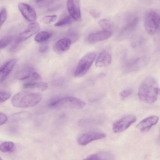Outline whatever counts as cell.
Returning <instances> with one entry per match:
<instances>
[{
    "instance_id": "obj_16",
    "label": "cell",
    "mask_w": 160,
    "mask_h": 160,
    "mask_svg": "<svg viewBox=\"0 0 160 160\" xmlns=\"http://www.w3.org/2000/svg\"><path fill=\"white\" fill-rule=\"evenodd\" d=\"M34 68L30 66L24 67L18 70L15 74V78L19 80L28 78L34 72Z\"/></svg>"
},
{
    "instance_id": "obj_14",
    "label": "cell",
    "mask_w": 160,
    "mask_h": 160,
    "mask_svg": "<svg viewBox=\"0 0 160 160\" xmlns=\"http://www.w3.org/2000/svg\"><path fill=\"white\" fill-rule=\"evenodd\" d=\"M72 41L68 38H63L58 40L55 43L53 49L55 52L58 54L65 52L70 48Z\"/></svg>"
},
{
    "instance_id": "obj_8",
    "label": "cell",
    "mask_w": 160,
    "mask_h": 160,
    "mask_svg": "<svg viewBox=\"0 0 160 160\" xmlns=\"http://www.w3.org/2000/svg\"><path fill=\"white\" fill-rule=\"evenodd\" d=\"M68 11L74 20L79 21L81 20L80 0H67Z\"/></svg>"
},
{
    "instance_id": "obj_6",
    "label": "cell",
    "mask_w": 160,
    "mask_h": 160,
    "mask_svg": "<svg viewBox=\"0 0 160 160\" xmlns=\"http://www.w3.org/2000/svg\"><path fill=\"white\" fill-rule=\"evenodd\" d=\"M137 120L133 115L125 116L115 122L112 125V129L115 133L122 132L128 128Z\"/></svg>"
},
{
    "instance_id": "obj_13",
    "label": "cell",
    "mask_w": 160,
    "mask_h": 160,
    "mask_svg": "<svg viewBox=\"0 0 160 160\" xmlns=\"http://www.w3.org/2000/svg\"><path fill=\"white\" fill-rule=\"evenodd\" d=\"M15 59L10 60L3 64L0 69V81L1 83L7 78L16 62Z\"/></svg>"
},
{
    "instance_id": "obj_22",
    "label": "cell",
    "mask_w": 160,
    "mask_h": 160,
    "mask_svg": "<svg viewBox=\"0 0 160 160\" xmlns=\"http://www.w3.org/2000/svg\"><path fill=\"white\" fill-rule=\"evenodd\" d=\"M72 18L70 15L66 16L56 23L54 25L56 27H61L69 24L72 22Z\"/></svg>"
},
{
    "instance_id": "obj_7",
    "label": "cell",
    "mask_w": 160,
    "mask_h": 160,
    "mask_svg": "<svg viewBox=\"0 0 160 160\" xmlns=\"http://www.w3.org/2000/svg\"><path fill=\"white\" fill-rule=\"evenodd\" d=\"M40 29V25L37 22H32L28 25L25 29L16 38L15 42L19 43L37 33Z\"/></svg>"
},
{
    "instance_id": "obj_20",
    "label": "cell",
    "mask_w": 160,
    "mask_h": 160,
    "mask_svg": "<svg viewBox=\"0 0 160 160\" xmlns=\"http://www.w3.org/2000/svg\"><path fill=\"white\" fill-rule=\"evenodd\" d=\"M52 34L51 32L42 31L38 32L35 36L34 40L38 42H42L49 39L51 37Z\"/></svg>"
},
{
    "instance_id": "obj_27",
    "label": "cell",
    "mask_w": 160,
    "mask_h": 160,
    "mask_svg": "<svg viewBox=\"0 0 160 160\" xmlns=\"http://www.w3.org/2000/svg\"><path fill=\"white\" fill-rule=\"evenodd\" d=\"M11 96L10 94L7 92L1 91L0 92V103H2L8 99Z\"/></svg>"
},
{
    "instance_id": "obj_15",
    "label": "cell",
    "mask_w": 160,
    "mask_h": 160,
    "mask_svg": "<svg viewBox=\"0 0 160 160\" xmlns=\"http://www.w3.org/2000/svg\"><path fill=\"white\" fill-rule=\"evenodd\" d=\"M111 55L106 51H102L100 53L97 58L96 66L98 67H107L111 63Z\"/></svg>"
},
{
    "instance_id": "obj_17",
    "label": "cell",
    "mask_w": 160,
    "mask_h": 160,
    "mask_svg": "<svg viewBox=\"0 0 160 160\" xmlns=\"http://www.w3.org/2000/svg\"><path fill=\"white\" fill-rule=\"evenodd\" d=\"M30 113L27 111H22L14 113L10 115L9 118V122H19L25 121L31 117Z\"/></svg>"
},
{
    "instance_id": "obj_34",
    "label": "cell",
    "mask_w": 160,
    "mask_h": 160,
    "mask_svg": "<svg viewBox=\"0 0 160 160\" xmlns=\"http://www.w3.org/2000/svg\"><path fill=\"white\" fill-rule=\"evenodd\" d=\"M52 0H36L35 2L38 3L40 4H45L47 3V2L51 1Z\"/></svg>"
},
{
    "instance_id": "obj_35",
    "label": "cell",
    "mask_w": 160,
    "mask_h": 160,
    "mask_svg": "<svg viewBox=\"0 0 160 160\" xmlns=\"http://www.w3.org/2000/svg\"><path fill=\"white\" fill-rule=\"evenodd\" d=\"M158 94H160V88H158Z\"/></svg>"
},
{
    "instance_id": "obj_19",
    "label": "cell",
    "mask_w": 160,
    "mask_h": 160,
    "mask_svg": "<svg viewBox=\"0 0 160 160\" xmlns=\"http://www.w3.org/2000/svg\"><path fill=\"white\" fill-rule=\"evenodd\" d=\"M22 87L26 89H37L43 91L47 89L48 85L44 82H28L24 84Z\"/></svg>"
},
{
    "instance_id": "obj_9",
    "label": "cell",
    "mask_w": 160,
    "mask_h": 160,
    "mask_svg": "<svg viewBox=\"0 0 160 160\" xmlns=\"http://www.w3.org/2000/svg\"><path fill=\"white\" fill-rule=\"evenodd\" d=\"M18 7L22 15L27 21L33 22L36 20V12L31 6L27 3L21 2L19 3Z\"/></svg>"
},
{
    "instance_id": "obj_26",
    "label": "cell",
    "mask_w": 160,
    "mask_h": 160,
    "mask_svg": "<svg viewBox=\"0 0 160 160\" xmlns=\"http://www.w3.org/2000/svg\"><path fill=\"white\" fill-rule=\"evenodd\" d=\"M7 17V12L6 8H2L0 11V26L4 23Z\"/></svg>"
},
{
    "instance_id": "obj_11",
    "label": "cell",
    "mask_w": 160,
    "mask_h": 160,
    "mask_svg": "<svg viewBox=\"0 0 160 160\" xmlns=\"http://www.w3.org/2000/svg\"><path fill=\"white\" fill-rule=\"evenodd\" d=\"M112 33L109 30H104L90 34L87 38V42L90 44H93L106 40L112 35Z\"/></svg>"
},
{
    "instance_id": "obj_18",
    "label": "cell",
    "mask_w": 160,
    "mask_h": 160,
    "mask_svg": "<svg viewBox=\"0 0 160 160\" xmlns=\"http://www.w3.org/2000/svg\"><path fill=\"white\" fill-rule=\"evenodd\" d=\"M113 155L107 152H100L93 154L88 156L85 160H113Z\"/></svg>"
},
{
    "instance_id": "obj_31",
    "label": "cell",
    "mask_w": 160,
    "mask_h": 160,
    "mask_svg": "<svg viewBox=\"0 0 160 160\" xmlns=\"http://www.w3.org/2000/svg\"><path fill=\"white\" fill-rule=\"evenodd\" d=\"M0 124L1 126L4 124L8 120V118L4 114L1 112L0 113Z\"/></svg>"
},
{
    "instance_id": "obj_25",
    "label": "cell",
    "mask_w": 160,
    "mask_h": 160,
    "mask_svg": "<svg viewBox=\"0 0 160 160\" xmlns=\"http://www.w3.org/2000/svg\"><path fill=\"white\" fill-rule=\"evenodd\" d=\"M56 15H51L45 16L41 19V22L45 24H49L54 22L57 18Z\"/></svg>"
},
{
    "instance_id": "obj_3",
    "label": "cell",
    "mask_w": 160,
    "mask_h": 160,
    "mask_svg": "<svg viewBox=\"0 0 160 160\" xmlns=\"http://www.w3.org/2000/svg\"><path fill=\"white\" fill-rule=\"evenodd\" d=\"M85 105L84 101L74 97L62 98L53 101L49 104L50 107L58 108L80 109Z\"/></svg>"
},
{
    "instance_id": "obj_4",
    "label": "cell",
    "mask_w": 160,
    "mask_h": 160,
    "mask_svg": "<svg viewBox=\"0 0 160 160\" xmlns=\"http://www.w3.org/2000/svg\"><path fill=\"white\" fill-rule=\"evenodd\" d=\"M145 31L149 35L154 34L160 27V16L153 11L148 12L146 14L144 20Z\"/></svg>"
},
{
    "instance_id": "obj_5",
    "label": "cell",
    "mask_w": 160,
    "mask_h": 160,
    "mask_svg": "<svg viewBox=\"0 0 160 160\" xmlns=\"http://www.w3.org/2000/svg\"><path fill=\"white\" fill-rule=\"evenodd\" d=\"M96 56L95 53L92 52L86 54L82 58L76 68L74 77L78 78L84 76L92 66Z\"/></svg>"
},
{
    "instance_id": "obj_24",
    "label": "cell",
    "mask_w": 160,
    "mask_h": 160,
    "mask_svg": "<svg viewBox=\"0 0 160 160\" xmlns=\"http://www.w3.org/2000/svg\"><path fill=\"white\" fill-rule=\"evenodd\" d=\"M13 37L8 35L4 37L0 40V48L3 49L6 47L12 41Z\"/></svg>"
},
{
    "instance_id": "obj_32",
    "label": "cell",
    "mask_w": 160,
    "mask_h": 160,
    "mask_svg": "<svg viewBox=\"0 0 160 160\" xmlns=\"http://www.w3.org/2000/svg\"><path fill=\"white\" fill-rule=\"evenodd\" d=\"M70 32V37L72 39L77 40L78 38V34L77 32L74 30H71Z\"/></svg>"
},
{
    "instance_id": "obj_33",
    "label": "cell",
    "mask_w": 160,
    "mask_h": 160,
    "mask_svg": "<svg viewBox=\"0 0 160 160\" xmlns=\"http://www.w3.org/2000/svg\"><path fill=\"white\" fill-rule=\"evenodd\" d=\"M48 49V46L46 45L41 46L39 48V51L40 53H44L47 52Z\"/></svg>"
},
{
    "instance_id": "obj_30",
    "label": "cell",
    "mask_w": 160,
    "mask_h": 160,
    "mask_svg": "<svg viewBox=\"0 0 160 160\" xmlns=\"http://www.w3.org/2000/svg\"><path fill=\"white\" fill-rule=\"evenodd\" d=\"M90 15L93 18H97L100 16V13L98 11L94 10L92 9L89 12Z\"/></svg>"
},
{
    "instance_id": "obj_12",
    "label": "cell",
    "mask_w": 160,
    "mask_h": 160,
    "mask_svg": "<svg viewBox=\"0 0 160 160\" xmlns=\"http://www.w3.org/2000/svg\"><path fill=\"white\" fill-rule=\"evenodd\" d=\"M159 119V117L156 115L149 116L141 121L137 126L138 128L141 132H148L153 125L156 124Z\"/></svg>"
},
{
    "instance_id": "obj_2",
    "label": "cell",
    "mask_w": 160,
    "mask_h": 160,
    "mask_svg": "<svg viewBox=\"0 0 160 160\" xmlns=\"http://www.w3.org/2000/svg\"><path fill=\"white\" fill-rule=\"evenodd\" d=\"M157 82L155 79L149 77L141 83L138 93L139 99L145 102L151 103L157 99L158 95Z\"/></svg>"
},
{
    "instance_id": "obj_21",
    "label": "cell",
    "mask_w": 160,
    "mask_h": 160,
    "mask_svg": "<svg viewBox=\"0 0 160 160\" xmlns=\"http://www.w3.org/2000/svg\"><path fill=\"white\" fill-rule=\"evenodd\" d=\"M14 147V144L12 142H5L0 144V150L4 152H13Z\"/></svg>"
},
{
    "instance_id": "obj_23",
    "label": "cell",
    "mask_w": 160,
    "mask_h": 160,
    "mask_svg": "<svg viewBox=\"0 0 160 160\" xmlns=\"http://www.w3.org/2000/svg\"><path fill=\"white\" fill-rule=\"evenodd\" d=\"M98 24L100 26L105 30H108L113 27V25L112 23L109 20L103 19L100 20Z\"/></svg>"
},
{
    "instance_id": "obj_28",
    "label": "cell",
    "mask_w": 160,
    "mask_h": 160,
    "mask_svg": "<svg viewBox=\"0 0 160 160\" xmlns=\"http://www.w3.org/2000/svg\"><path fill=\"white\" fill-rule=\"evenodd\" d=\"M132 92L130 89H126L121 91L119 93V95L122 99H124L129 96Z\"/></svg>"
},
{
    "instance_id": "obj_29",
    "label": "cell",
    "mask_w": 160,
    "mask_h": 160,
    "mask_svg": "<svg viewBox=\"0 0 160 160\" xmlns=\"http://www.w3.org/2000/svg\"><path fill=\"white\" fill-rule=\"evenodd\" d=\"M31 76L32 80L33 81H39L41 79V77L40 74L36 72H33Z\"/></svg>"
},
{
    "instance_id": "obj_10",
    "label": "cell",
    "mask_w": 160,
    "mask_h": 160,
    "mask_svg": "<svg viewBox=\"0 0 160 160\" xmlns=\"http://www.w3.org/2000/svg\"><path fill=\"white\" fill-rule=\"evenodd\" d=\"M106 137L104 133L99 132H91L82 135L78 139L79 144L85 145L95 140L102 139Z\"/></svg>"
},
{
    "instance_id": "obj_1",
    "label": "cell",
    "mask_w": 160,
    "mask_h": 160,
    "mask_svg": "<svg viewBox=\"0 0 160 160\" xmlns=\"http://www.w3.org/2000/svg\"><path fill=\"white\" fill-rule=\"evenodd\" d=\"M42 96L38 92L23 91L14 95L11 102L12 105L16 108H29L33 107L42 100Z\"/></svg>"
}]
</instances>
